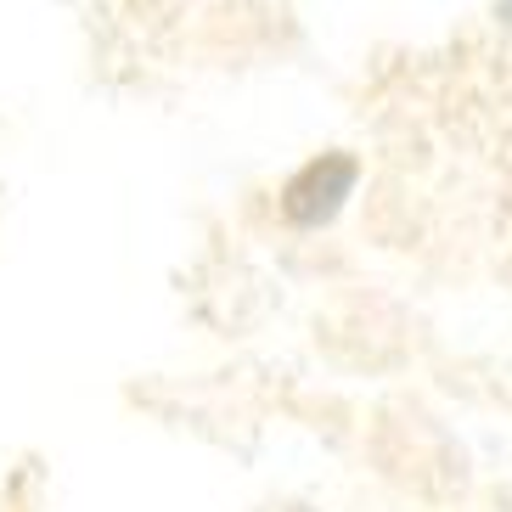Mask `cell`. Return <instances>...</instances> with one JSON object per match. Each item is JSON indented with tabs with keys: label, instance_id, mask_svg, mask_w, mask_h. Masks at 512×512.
Returning <instances> with one entry per match:
<instances>
[{
	"label": "cell",
	"instance_id": "6da1fadb",
	"mask_svg": "<svg viewBox=\"0 0 512 512\" xmlns=\"http://www.w3.org/2000/svg\"><path fill=\"white\" fill-rule=\"evenodd\" d=\"M355 175H361V169H355L349 152H327V158H316V164H304L282 192L287 220H293V226H327L332 214L344 209Z\"/></svg>",
	"mask_w": 512,
	"mask_h": 512
},
{
	"label": "cell",
	"instance_id": "7a4b0ae2",
	"mask_svg": "<svg viewBox=\"0 0 512 512\" xmlns=\"http://www.w3.org/2000/svg\"><path fill=\"white\" fill-rule=\"evenodd\" d=\"M496 17H501V23H512V0H496Z\"/></svg>",
	"mask_w": 512,
	"mask_h": 512
}]
</instances>
